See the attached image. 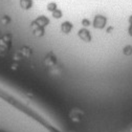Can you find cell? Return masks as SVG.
Returning a JSON list of instances; mask_svg holds the SVG:
<instances>
[{
	"label": "cell",
	"mask_w": 132,
	"mask_h": 132,
	"mask_svg": "<svg viewBox=\"0 0 132 132\" xmlns=\"http://www.w3.org/2000/svg\"><path fill=\"white\" fill-rule=\"evenodd\" d=\"M106 17L105 16H102V15H96L94 17V20H93V25L95 28H103L105 25H106Z\"/></svg>",
	"instance_id": "1"
},
{
	"label": "cell",
	"mask_w": 132,
	"mask_h": 132,
	"mask_svg": "<svg viewBox=\"0 0 132 132\" xmlns=\"http://www.w3.org/2000/svg\"><path fill=\"white\" fill-rule=\"evenodd\" d=\"M79 36H80V38L82 39V40H84V41H86V42H88V41H90V34H89V31L87 30V29H85V28H83V29H81L80 31H79Z\"/></svg>",
	"instance_id": "2"
},
{
	"label": "cell",
	"mask_w": 132,
	"mask_h": 132,
	"mask_svg": "<svg viewBox=\"0 0 132 132\" xmlns=\"http://www.w3.org/2000/svg\"><path fill=\"white\" fill-rule=\"evenodd\" d=\"M19 4L23 10H29L32 6V0H20Z\"/></svg>",
	"instance_id": "3"
},
{
	"label": "cell",
	"mask_w": 132,
	"mask_h": 132,
	"mask_svg": "<svg viewBox=\"0 0 132 132\" xmlns=\"http://www.w3.org/2000/svg\"><path fill=\"white\" fill-rule=\"evenodd\" d=\"M72 28V24L68 21H66V22H63L62 25H61V29L63 32H65V34H68V32L71 30Z\"/></svg>",
	"instance_id": "4"
},
{
	"label": "cell",
	"mask_w": 132,
	"mask_h": 132,
	"mask_svg": "<svg viewBox=\"0 0 132 132\" xmlns=\"http://www.w3.org/2000/svg\"><path fill=\"white\" fill-rule=\"evenodd\" d=\"M46 9L49 11V12H54L55 10H57L58 7H57V3L56 2H49L47 5H46Z\"/></svg>",
	"instance_id": "5"
},
{
	"label": "cell",
	"mask_w": 132,
	"mask_h": 132,
	"mask_svg": "<svg viewBox=\"0 0 132 132\" xmlns=\"http://www.w3.org/2000/svg\"><path fill=\"white\" fill-rule=\"evenodd\" d=\"M62 11L61 10H59V9H57V10H55L54 12H53V17L54 18H56V19H59V18H61L62 17Z\"/></svg>",
	"instance_id": "6"
},
{
	"label": "cell",
	"mask_w": 132,
	"mask_h": 132,
	"mask_svg": "<svg viewBox=\"0 0 132 132\" xmlns=\"http://www.w3.org/2000/svg\"><path fill=\"white\" fill-rule=\"evenodd\" d=\"M124 54L126 56H130L132 54V46L131 45H127L125 48H124Z\"/></svg>",
	"instance_id": "7"
},
{
	"label": "cell",
	"mask_w": 132,
	"mask_h": 132,
	"mask_svg": "<svg viewBox=\"0 0 132 132\" xmlns=\"http://www.w3.org/2000/svg\"><path fill=\"white\" fill-rule=\"evenodd\" d=\"M82 24H83L84 26H88L90 24V21L88 19H83V20H82Z\"/></svg>",
	"instance_id": "8"
},
{
	"label": "cell",
	"mask_w": 132,
	"mask_h": 132,
	"mask_svg": "<svg viewBox=\"0 0 132 132\" xmlns=\"http://www.w3.org/2000/svg\"><path fill=\"white\" fill-rule=\"evenodd\" d=\"M128 32H129V35H130V36H132V25L129 26V28H128Z\"/></svg>",
	"instance_id": "9"
},
{
	"label": "cell",
	"mask_w": 132,
	"mask_h": 132,
	"mask_svg": "<svg viewBox=\"0 0 132 132\" xmlns=\"http://www.w3.org/2000/svg\"><path fill=\"white\" fill-rule=\"evenodd\" d=\"M129 23H130V25H132V15L129 17Z\"/></svg>",
	"instance_id": "10"
}]
</instances>
